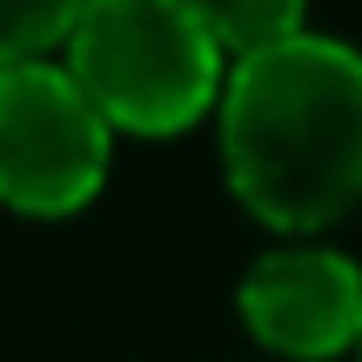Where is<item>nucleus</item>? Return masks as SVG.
<instances>
[{
    "mask_svg": "<svg viewBox=\"0 0 362 362\" xmlns=\"http://www.w3.org/2000/svg\"><path fill=\"white\" fill-rule=\"evenodd\" d=\"M221 175L262 228L322 235L362 202V47L288 34L228 61L215 101Z\"/></svg>",
    "mask_w": 362,
    "mask_h": 362,
    "instance_id": "1",
    "label": "nucleus"
},
{
    "mask_svg": "<svg viewBox=\"0 0 362 362\" xmlns=\"http://www.w3.org/2000/svg\"><path fill=\"white\" fill-rule=\"evenodd\" d=\"M61 61L107 128L141 141L208 121L228 81V54L188 0H81Z\"/></svg>",
    "mask_w": 362,
    "mask_h": 362,
    "instance_id": "2",
    "label": "nucleus"
},
{
    "mask_svg": "<svg viewBox=\"0 0 362 362\" xmlns=\"http://www.w3.org/2000/svg\"><path fill=\"white\" fill-rule=\"evenodd\" d=\"M115 128L81 94L67 61L0 67V208L67 221L107 188Z\"/></svg>",
    "mask_w": 362,
    "mask_h": 362,
    "instance_id": "3",
    "label": "nucleus"
},
{
    "mask_svg": "<svg viewBox=\"0 0 362 362\" xmlns=\"http://www.w3.org/2000/svg\"><path fill=\"white\" fill-rule=\"evenodd\" d=\"M242 322L262 349L288 362H329L362 342V262L342 248L282 242L248 262L242 275Z\"/></svg>",
    "mask_w": 362,
    "mask_h": 362,
    "instance_id": "4",
    "label": "nucleus"
},
{
    "mask_svg": "<svg viewBox=\"0 0 362 362\" xmlns=\"http://www.w3.org/2000/svg\"><path fill=\"white\" fill-rule=\"evenodd\" d=\"M188 7L202 13V27L215 34V47L228 61L262 54V47H275V40L309 27V0H188Z\"/></svg>",
    "mask_w": 362,
    "mask_h": 362,
    "instance_id": "5",
    "label": "nucleus"
},
{
    "mask_svg": "<svg viewBox=\"0 0 362 362\" xmlns=\"http://www.w3.org/2000/svg\"><path fill=\"white\" fill-rule=\"evenodd\" d=\"M81 0H0V67L47 61L67 47Z\"/></svg>",
    "mask_w": 362,
    "mask_h": 362,
    "instance_id": "6",
    "label": "nucleus"
},
{
    "mask_svg": "<svg viewBox=\"0 0 362 362\" xmlns=\"http://www.w3.org/2000/svg\"><path fill=\"white\" fill-rule=\"evenodd\" d=\"M356 356H362V342H356Z\"/></svg>",
    "mask_w": 362,
    "mask_h": 362,
    "instance_id": "7",
    "label": "nucleus"
}]
</instances>
